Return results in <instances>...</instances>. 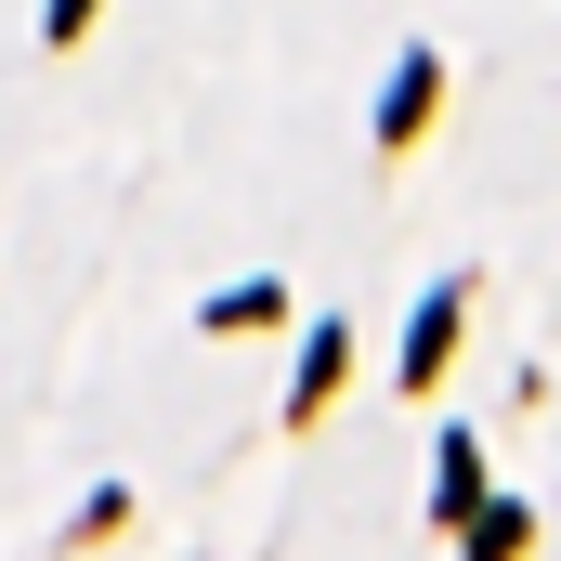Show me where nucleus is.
<instances>
[{"label": "nucleus", "instance_id": "obj_1", "mask_svg": "<svg viewBox=\"0 0 561 561\" xmlns=\"http://www.w3.org/2000/svg\"><path fill=\"white\" fill-rule=\"evenodd\" d=\"M536 549V523H523V510H483V496H470V561H523Z\"/></svg>", "mask_w": 561, "mask_h": 561}, {"label": "nucleus", "instance_id": "obj_2", "mask_svg": "<svg viewBox=\"0 0 561 561\" xmlns=\"http://www.w3.org/2000/svg\"><path fill=\"white\" fill-rule=\"evenodd\" d=\"M431 118V66H405V79H392V92H379V144H405Z\"/></svg>", "mask_w": 561, "mask_h": 561}, {"label": "nucleus", "instance_id": "obj_3", "mask_svg": "<svg viewBox=\"0 0 561 561\" xmlns=\"http://www.w3.org/2000/svg\"><path fill=\"white\" fill-rule=\"evenodd\" d=\"M444 340H457V287L419 313V340H405V379H431V366H444Z\"/></svg>", "mask_w": 561, "mask_h": 561}, {"label": "nucleus", "instance_id": "obj_4", "mask_svg": "<svg viewBox=\"0 0 561 561\" xmlns=\"http://www.w3.org/2000/svg\"><path fill=\"white\" fill-rule=\"evenodd\" d=\"M39 26H53V39H79V26H92V0H53V13H39Z\"/></svg>", "mask_w": 561, "mask_h": 561}]
</instances>
